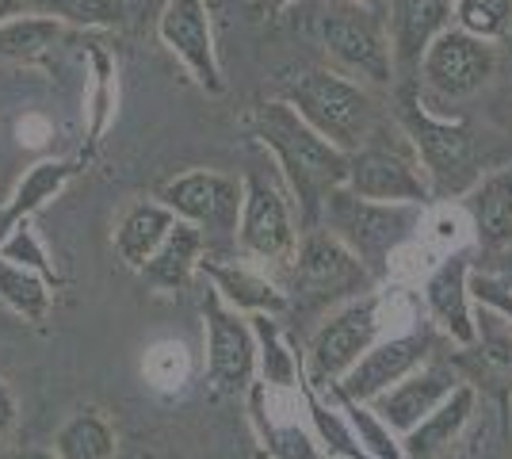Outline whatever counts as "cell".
Here are the masks:
<instances>
[{
  "label": "cell",
  "instance_id": "obj_1",
  "mask_svg": "<svg viewBox=\"0 0 512 459\" xmlns=\"http://www.w3.org/2000/svg\"><path fill=\"white\" fill-rule=\"evenodd\" d=\"M249 131L264 150L276 157L287 192L299 203V230H318L325 199L348 180V153L321 138L287 100H268L253 108Z\"/></svg>",
  "mask_w": 512,
  "mask_h": 459
},
{
  "label": "cell",
  "instance_id": "obj_2",
  "mask_svg": "<svg viewBox=\"0 0 512 459\" xmlns=\"http://www.w3.org/2000/svg\"><path fill=\"white\" fill-rule=\"evenodd\" d=\"M279 100H287L321 138H329L344 153L360 150L383 123L375 92L333 66H310L291 73L283 81Z\"/></svg>",
  "mask_w": 512,
  "mask_h": 459
},
{
  "label": "cell",
  "instance_id": "obj_3",
  "mask_svg": "<svg viewBox=\"0 0 512 459\" xmlns=\"http://www.w3.org/2000/svg\"><path fill=\"white\" fill-rule=\"evenodd\" d=\"M398 131L421 157L432 196H467L482 180L470 127L455 119H436L413 85L398 88Z\"/></svg>",
  "mask_w": 512,
  "mask_h": 459
},
{
  "label": "cell",
  "instance_id": "obj_4",
  "mask_svg": "<svg viewBox=\"0 0 512 459\" xmlns=\"http://www.w3.org/2000/svg\"><path fill=\"white\" fill-rule=\"evenodd\" d=\"M375 284V272L329 230H306L299 238V253L291 261L287 303L291 310H325L341 306L356 295H367Z\"/></svg>",
  "mask_w": 512,
  "mask_h": 459
},
{
  "label": "cell",
  "instance_id": "obj_5",
  "mask_svg": "<svg viewBox=\"0 0 512 459\" xmlns=\"http://www.w3.org/2000/svg\"><path fill=\"white\" fill-rule=\"evenodd\" d=\"M375 341H383V295L367 291V295H356L348 303L333 306L318 322V329L310 333L306 360H302L306 379L318 391L337 387Z\"/></svg>",
  "mask_w": 512,
  "mask_h": 459
},
{
  "label": "cell",
  "instance_id": "obj_6",
  "mask_svg": "<svg viewBox=\"0 0 512 459\" xmlns=\"http://www.w3.org/2000/svg\"><path fill=\"white\" fill-rule=\"evenodd\" d=\"M413 222H417L413 207L371 203V199H360L348 188H337L333 196L325 199L321 230L341 238L371 272H386L390 257L406 245V234Z\"/></svg>",
  "mask_w": 512,
  "mask_h": 459
},
{
  "label": "cell",
  "instance_id": "obj_7",
  "mask_svg": "<svg viewBox=\"0 0 512 459\" xmlns=\"http://www.w3.org/2000/svg\"><path fill=\"white\" fill-rule=\"evenodd\" d=\"M344 188L356 192L360 199H371V203H398V207H425L428 199H432V184H428L425 176V165L413 153L406 134L386 142L375 131L360 150L348 153V180H344Z\"/></svg>",
  "mask_w": 512,
  "mask_h": 459
},
{
  "label": "cell",
  "instance_id": "obj_8",
  "mask_svg": "<svg viewBox=\"0 0 512 459\" xmlns=\"http://www.w3.org/2000/svg\"><path fill=\"white\" fill-rule=\"evenodd\" d=\"M321 43L333 69L363 81L367 88H390L394 85V50H390V31L386 23L367 12L360 4H341L329 8L321 20Z\"/></svg>",
  "mask_w": 512,
  "mask_h": 459
},
{
  "label": "cell",
  "instance_id": "obj_9",
  "mask_svg": "<svg viewBox=\"0 0 512 459\" xmlns=\"http://www.w3.org/2000/svg\"><path fill=\"white\" fill-rule=\"evenodd\" d=\"M241 184H245V203L237 219L241 249L260 264H291L299 253L302 230L283 184L268 173H249Z\"/></svg>",
  "mask_w": 512,
  "mask_h": 459
},
{
  "label": "cell",
  "instance_id": "obj_10",
  "mask_svg": "<svg viewBox=\"0 0 512 459\" xmlns=\"http://www.w3.org/2000/svg\"><path fill=\"white\" fill-rule=\"evenodd\" d=\"M203 322H207V379H211V387L226 398L249 394L256 379L253 322L226 303L214 287H207V295H203Z\"/></svg>",
  "mask_w": 512,
  "mask_h": 459
},
{
  "label": "cell",
  "instance_id": "obj_11",
  "mask_svg": "<svg viewBox=\"0 0 512 459\" xmlns=\"http://www.w3.org/2000/svg\"><path fill=\"white\" fill-rule=\"evenodd\" d=\"M157 199L169 207L180 222H192L203 234H237L245 184L237 176L214 173V169H192L172 176L157 188Z\"/></svg>",
  "mask_w": 512,
  "mask_h": 459
},
{
  "label": "cell",
  "instance_id": "obj_12",
  "mask_svg": "<svg viewBox=\"0 0 512 459\" xmlns=\"http://www.w3.org/2000/svg\"><path fill=\"white\" fill-rule=\"evenodd\" d=\"M421 81L444 100H467L486 85L497 69L493 43L470 35L463 27L440 31L421 58Z\"/></svg>",
  "mask_w": 512,
  "mask_h": 459
},
{
  "label": "cell",
  "instance_id": "obj_13",
  "mask_svg": "<svg viewBox=\"0 0 512 459\" xmlns=\"http://www.w3.org/2000/svg\"><path fill=\"white\" fill-rule=\"evenodd\" d=\"M157 35L184 62V69L192 73L195 85L203 92H211V96L226 92V77L218 66V50H214L207 0H169L161 20H157Z\"/></svg>",
  "mask_w": 512,
  "mask_h": 459
},
{
  "label": "cell",
  "instance_id": "obj_14",
  "mask_svg": "<svg viewBox=\"0 0 512 459\" xmlns=\"http://www.w3.org/2000/svg\"><path fill=\"white\" fill-rule=\"evenodd\" d=\"M428 349H432L428 333H402V337L375 341L371 349L363 352L360 364L344 375L337 387H329V391L344 394V398H352V402H375V398L383 391H390L394 383H402V379L413 375L417 368H425Z\"/></svg>",
  "mask_w": 512,
  "mask_h": 459
},
{
  "label": "cell",
  "instance_id": "obj_15",
  "mask_svg": "<svg viewBox=\"0 0 512 459\" xmlns=\"http://www.w3.org/2000/svg\"><path fill=\"white\" fill-rule=\"evenodd\" d=\"M421 299L428 306V318L440 326L444 337H451L463 349L478 345V318H474V295H470V261L463 253H448L428 272Z\"/></svg>",
  "mask_w": 512,
  "mask_h": 459
},
{
  "label": "cell",
  "instance_id": "obj_16",
  "mask_svg": "<svg viewBox=\"0 0 512 459\" xmlns=\"http://www.w3.org/2000/svg\"><path fill=\"white\" fill-rule=\"evenodd\" d=\"M463 379L451 372L448 364H425L413 375H406L402 383H394L390 391H383L375 402H367L375 414L383 417L386 425L406 437L413 425H421L428 414H436L444 402L451 398V391L459 387Z\"/></svg>",
  "mask_w": 512,
  "mask_h": 459
},
{
  "label": "cell",
  "instance_id": "obj_17",
  "mask_svg": "<svg viewBox=\"0 0 512 459\" xmlns=\"http://www.w3.org/2000/svg\"><path fill=\"white\" fill-rule=\"evenodd\" d=\"M455 20V0H390V50L394 66H421L425 50Z\"/></svg>",
  "mask_w": 512,
  "mask_h": 459
},
{
  "label": "cell",
  "instance_id": "obj_18",
  "mask_svg": "<svg viewBox=\"0 0 512 459\" xmlns=\"http://www.w3.org/2000/svg\"><path fill=\"white\" fill-rule=\"evenodd\" d=\"M199 272L211 280V287L226 299V303L241 310L245 318H253V314H287L291 303H287V291L279 284H272L264 272H256L249 264H218L211 261L207 253H203V264H199Z\"/></svg>",
  "mask_w": 512,
  "mask_h": 459
},
{
  "label": "cell",
  "instance_id": "obj_19",
  "mask_svg": "<svg viewBox=\"0 0 512 459\" xmlns=\"http://www.w3.org/2000/svg\"><path fill=\"white\" fill-rule=\"evenodd\" d=\"M203 253H207V234L192 226V222H180L169 230V238L161 241V249L153 253L150 261L142 264V280L146 287L169 295V291H184V287L195 280L199 264H203Z\"/></svg>",
  "mask_w": 512,
  "mask_h": 459
},
{
  "label": "cell",
  "instance_id": "obj_20",
  "mask_svg": "<svg viewBox=\"0 0 512 459\" xmlns=\"http://www.w3.org/2000/svg\"><path fill=\"white\" fill-rule=\"evenodd\" d=\"M467 215L474 241L482 249H509L512 245V165L493 169L467 192Z\"/></svg>",
  "mask_w": 512,
  "mask_h": 459
},
{
  "label": "cell",
  "instance_id": "obj_21",
  "mask_svg": "<svg viewBox=\"0 0 512 459\" xmlns=\"http://www.w3.org/2000/svg\"><path fill=\"white\" fill-rule=\"evenodd\" d=\"M77 176V161H69V157H46V161H35L23 180L12 188V196L4 199V207H0V241L8 238L20 222H27L35 211H43L46 203L54 196H62L65 184Z\"/></svg>",
  "mask_w": 512,
  "mask_h": 459
},
{
  "label": "cell",
  "instance_id": "obj_22",
  "mask_svg": "<svg viewBox=\"0 0 512 459\" xmlns=\"http://www.w3.org/2000/svg\"><path fill=\"white\" fill-rule=\"evenodd\" d=\"M470 414H474V387L459 383L436 414H428L421 425H413L406 437H402L406 459H440L459 440V433L467 429Z\"/></svg>",
  "mask_w": 512,
  "mask_h": 459
},
{
  "label": "cell",
  "instance_id": "obj_23",
  "mask_svg": "<svg viewBox=\"0 0 512 459\" xmlns=\"http://www.w3.org/2000/svg\"><path fill=\"white\" fill-rule=\"evenodd\" d=\"M172 226H176V215L161 199H138L123 211V219L115 226V253L123 257V264L138 272L161 249V241L169 238Z\"/></svg>",
  "mask_w": 512,
  "mask_h": 459
},
{
  "label": "cell",
  "instance_id": "obj_24",
  "mask_svg": "<svg viewBox=\"0 0 512 459\" xmlns=\"http://www.w3.org/2000/svg\"><path fill=\"white\" fill-rule=\"evenodd\" d=\"M299 394H302V406H306V421H310V433L318 440V448L329 459H371L367 448L360 444L352 421L344 417V410H337L333 402H325L321 391L306 379V368H302L299 379Z\"/></svg>",
  "mask_w": 512,
  "mask_h": 459
},
{
  "label": "cell",
  "instance_id": "obj_25",
  "mask_svg": "<svg viewBox=\"0 0 512 459\" xmlns=\"http://www.w3.org/2000/svg\"><path fill=\"white\" fill-rule=\"evenodd\" d=\"M65 23H58L46 12H20L12 20L0 23V66H31L46 58L58 39H62Z\"/></svg>",
  "mask_w": 512,
  "mask_h": 459
},
{
  "label": "cell",
  "instance_id": "obj_26",
  "mask_svg": "<svg viewBox=\"0 0 512 459\" xmlns=\"http://www.w3.org/2000/svg\"><path fill=\"white\" fill-rule=\"evenodd\" d=\"M249 322L256 337V375L268 391H295L302 379V356L283 341V329L272 314H253Z\"/></svg>",
  "mask_w": 512,
  "mask_h": 459
},
{
  "label": "cell",
  "instance_id": "obj_27",
  "mask_svg": "<svg viewBox=\"0 0 512 459\" xmlns=\"http://www.w3.org/2000/svg\"><path fill=\"white\" fill-rule=\"evenodd\" d=\"M50 452L58 459H115V452H119V433L107 421L104 410L85 406V410H77L58 429Z\"/></svg>",
  "mask_w": 512,
  "mask_h": 459
},
{
  "label": "cell",
  "instance_id": "obj_28",
  "mask_svg": "<svg viewBox=\"0 0 512 459\" xmlns=\"http://www.w3.org/2000/svg\"><path fill=\"white\" fill-rule=\"evenodd\" d=\"M88 58H92V88H88L85 115H88V142L92 150L104 142L107 127L115 119L119 108V73H115V58L107 54L104 46H88Z\"/></svg>",
  "mask_w": 512,
  "mask_h": 459
},
{
  "label": "cell",
  "instance_id": "obj_29",
  "mask_svg": "<svg viewBox=\"0 0 512 459\" xmlns=\"http://www.w3.org/2000/svg\"><path fill=\"white\" fill-rule=\"evenodd\" d=\"M0 303L16 310L27 322H43L54 306V291L39 272H27L20 264L0 261Z\"/></svg>",
  "mask_w": 512,
  "mask_h": 459
},
{
  "label": "cell",
  "instance_id": "obj_30",
  "mask_svg": "<svg viewBox=\"0 0 512 459\" xmlns=\"http://www.w3.org/2000/svg\"><path fill=\"white\" fill-rule=\"evenodd\" d=\"M329 394L341 402V410L348 414V421H352V429H356L360 444L367 448V456L371 459H406V452H402V437H398V433H394V429H390L367 402H352V398H344V394H337V391H329Z\"/></svg>",
  "mask_w": 512,
  "mask_h": 459
},
{
  "label": "cell",
  "instance_id": "obj_31",
  "mask_svg": "<svg viewBox=\"0 0 512 459\" xmlns=\"http://www.w3.org/2000/svg\"><path fill=\"white\" fill-rule=\"evenodd\" d=\"M46 16H54L58 23H69V27H104V31H119L127 27L130 20V4L127 0H46L43 8Z\"/></svg>",
  "mask_w": 512,
  "mask_h": 459
},
{
  "label": "cell",
  "instance_id": "obj_32",
  "mask_svg": "<svg viewBox=\"0 0 512 459\" xmlns=\"http://www.w3.org/2000/svg\"><path fill=\"white\" fill-rule=\"evenodd\" d=\"M455 27L501 43L512 35V0H455Z\"/></svg>",
  "mask_w": 512,
  "mask_h": 459
},
{
  "label": "cell",
  "instance_id": "obj_33",
  "mask_svg": "<svg viewBox=\"0 0 512 459\" xmlns=\"http://www.w3.org/2000/svg\"><path fill=\"white\" fill-rule=\"evenodd\" d=\"M0 261L20 264V268H27V272H39L50 287H58V280H62V276H58V268H54V261H50V253L43 249L39 234H35L31 219L20 222L8 238L0 241Z\"/></svg>",
  "mask_w": 512,
  "mask_h": 459
},
{
  "label": "cell",
  "instance_id": "obj_34",
  "mask_svg": "<svg viewBox=\"0 0 512 459\" xmlns=\"http://www.w3.org/2000/svg\"><path fill=\"white\" fill-rule=\"evenodd\" d=\"M142 368H146V379L161 391L184 387V379H188V349L180 341H157L146 352Z\"/></svg>",
  "mask_w": 512,
  "mask_h": 459
},
{
  "label": "cell",
  "instance_id": "obj_35",
  "mask_svg": "<svg viewBox=\"0 0 512 459\" xmlns=\"http://www.w3.org/2000/svg\"><path fill=\"white\" fill-rule=\"evenodd\" d=\"M253 417H256V425H260L264 448H268L276 459H321L314 433H306V429H299V425L279 429V425H272V421H264L256 410H253Z\"/></svg>",
  "mask_w": 512,
  "mask_h": 459
},
{
  "label": "cell",
  "instance_id": "obj_36",
  "mask_svg": "<svg viewBox=\"0 0 512 459\" xmlns=\"http://www.w3.org/2000/svg\"><path fill=\"white\" fill-rule=\"evenodd\" d=\"M470 295H474V303L478 306L505 314L512 326V291L505 284H497V280H490V276H474V272H470Z\"/></svg>",
  "mask_w": 512,
  "mask_h": 459
},
{
  "label": "cell",
  "instance_id": "obj_37",
  "mask_svg": "<svg viewBox=\"0 0 512 459\" xmlns=\"http://www.w3.org/2000/svg\"><path fill=\"white\" fill-rule=\"evenodd\" d=\"M16 421H20V402H16L12 387H8L4 375H0V433H8Z\"/></svg>",
  "mask_w": 512,
  "mask_h": 459
},
{
  "label": "cell",
  "instance_id": "obj_38",
  "mask_svg": "<svg viewBox=\"0 0 512 459\" xmlns=\"http://www.w3.org/2000/svg\"><path fill=\"white\" fill-rule=\"evenodd\" d=\"M43 134H50V127H46V119H23L20 123V142H27V146H39V142H46Z\"/></svg>",
  "mask_w": 512,
  "mask_h": 459
},
{
  "label": "cell",
  "instance_id": "obj_39",
  "mask_svg": "<svg viewBox=\"0 0 512 459\" xmlns=\"http://www.w3.org/2000/svg\"><path fill=\"white\" fill-rule=\"evenodd\" d=\"M0 459H58L54 452H43V448H8Z\"/></svg>",
  "mask_w": 512,
  "mask_h": 459
},
{
  "label": "cell",
  "instance_id": "obj_40",
  "mask_svg": "<svg viewBox=\"0 0 512 459\" xmlns=\"http://www.w3.org/2000/svg\"><path fill=\"white\" fill-rule=\"evenodd\" d=\"M291 0H253V12L264 20V16H276V12H283Z\"/></svg>",
  "mask_w": 512,
  "mask_h": 459
},
{
  "label": "cell",
  "instance_id": "obj_41",
  "mask_svg": "<svg viewBox=\"0 0 512 459\" xmlns=\"http://www.w3.org/2000/svg\"><path fill=\"white\" fill-rule=\"evenodd\" d=\"M20 12H23V0H0V23L20 16Z\"/></svg>",
  "mask_w": 512,
  "mask_h": 459
}]
</instances>
